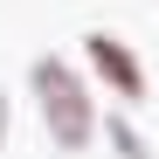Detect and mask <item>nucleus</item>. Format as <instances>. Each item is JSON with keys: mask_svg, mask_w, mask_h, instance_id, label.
Listing matches in <instances>:
<instances>
[{"mask_svg": "<svg viewBox=\"0 0 159 159\" xmlns=\"http://www.w3.org/2000/svg\"><path fill=\"white\" fill-rule=\"evenodd\" d=\"M28 104L42 118V139L56 145L62 159H83L97 145V83L83 76V62L69 56H35L28 62Z\"/></svg>", "mask_w": 159, "mask_h": 159, "instance_id": "nucleus-1", "label": "nucleus"}, {"mask_svg": "<svg viewBox=\"0 0 159 159\" xmlns=\"http://www.w3.org/2000/svg\"><path fill=\"white\" fill-rule=\"evenodd\" d=\"M76 48H83V76H90L97 90H111L125 111L152 97V76H145V62H139V48H131L118 28H90Z\"/></svg>", "mask_w": 159, "mask_h": 159, "instance_id": "nucleus-2", "label": "nucleus"}, {"mask_svg": "<svg viewBox=\"0 0 159 159\" xmlns=\"http://www.w3.org/2000/svg\"><path fill=\"white\" fill-rule=\"evenodd\" d=\"M97 139L111 145V159H152V139L145 125L125 111V104H111V111H97Z\"/></svg>", "mask_w": 159, "mask_h": 159, "instance_id": "nucleus-3", "label": "nucleus"}, {"mask_svg": "<svg viewBox=\"0 0 159 159\" xmlns=\"http://www.w3.org/2000/svg\"><path fill=\"white\" fill-rule=\"evenodd\" d=\"M7 131H14V97H7V83H0V145H7Z\"/></svg>", "mask_w": 159, "mask_h": 159, "instance_id": "nucleus-4", "label": "nucleus"}]
</instances>
